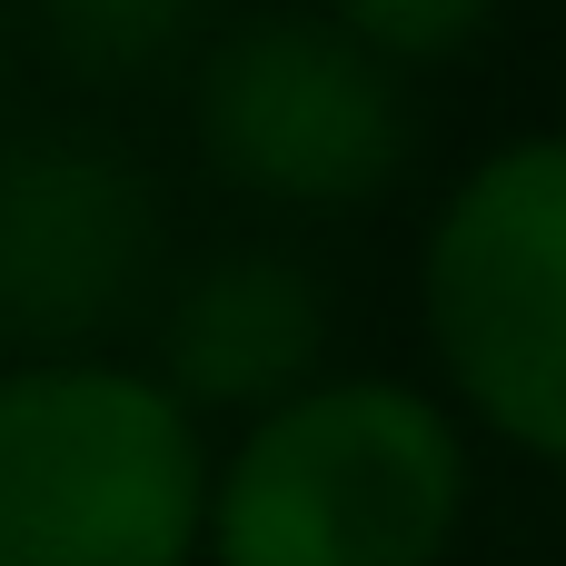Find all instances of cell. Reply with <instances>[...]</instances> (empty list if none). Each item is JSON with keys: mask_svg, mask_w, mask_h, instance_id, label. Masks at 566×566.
I'll use <instances>...</instances> for the list:
<instances>
[{"mask_svg": "<svg viewBox=\"0 0 566 566\" xmlns=\"http://www.w3.org/2000/svg\"><path fill=\"white\" fill-rule=\"evenodd\" d=\"M468 517V428L408 378H308L209 468L199 566H438Z\"/></svg>", "mask_w": 566, "mask_h": 566, "instance_id": "obj_1", "label": "cell"}, {"mask_svg": "<svg viewBox=\"0 0 566 566\" xmlns=\"http://www.w3.org/2000/svg\"><path fill=\"white\" fill-rule=\"evenodd\" d=\"M209 468V418H189L149 358L0 368V566H199Z\"/></svg>", "mask_w": 566, "mask_h": 566, "instance_id": "obj_2", "label": "cell"}, {"mask_svg": "<svg viewBox=\"0 0 566 566\" xmlns=\"http://www.w3.org/2000/svg\"><path fill=\"white\" fill-rule=\"evenodd\" d=\"M448 398L517 458L566 468V129L488 149L418 249Z\"/></svg>", "mask_w": 566, "mask_h": 566, "instance_id": "obj_3", "label": "cell"}, {"mask_svg": "<svg viewBox=\"0 0 566 566\" xmlns=\"http://www.w3.org/2000/svg\"><path fill=\"white\" fill-rule=\"evenodd\" d=\"M199 159L269 209H368L408 169V80L328 10H249L189 60Z\"/></svg>", "mask_w": 566, "mask_h": 566, "instance_id": "obj_4", "label": "cell"}, {"mask_svg": "<svg viewBox=\"0 0 566 566\" xmlns=\"http://www.w3.org/2000/svg\"><path fill=\"white\" fill-rule=\"evenodd\" d=\"M169 269V199L139 149L99 119L0 129V348L90 358L149 328Z\"/></svg>", "mask_w": 566, "mask_h": 566, "instance_id": "obj_5", "label": "cell"}, {"mask_svg": "<svg viewBox=\"0 0 566 566\" xmlns=\"http://www.w3.org/2000/svg\"><path fill=\"white\" fill-rule=\"evenodd\" d=\"M149 378L189 418H259L328 378V289L289 249L199 259L149 308Z\"/></svg>", "mask_w": 566, "mask_h": 566, "instance_id": "obj_6", "label": "cell"}, {"mask_svg": "<svg viewBox=\"0 0 566 566\" xmlns=\"http://www.w3.org/2000/svg\"><path fill=\"white\" fill-rule=\"evenodd\" d=\"M30 50L80 90H139L199 60L209 0H20Z\"/></svg>", "mask_w": 566, "mask_h": 566, "instance_id": "obj_7", "label": "cell"}, {"mask_svg": "<svg viewBox=\"0 0 566 566\" xmlns=\"http://www.w3.org/2000/svg\"><path fill=\"white\" fill-rule=\"evenodd\" d=\"M338 30H358L378 60H398V70H428V60H458L478 30H488V10L497 0H318Z\"/></svg>", "mask_w": 566, "mask_h": 566, "instance_id": "obj_8", "label": "cell"}, {"mask_svg": "<svg viewBox=\"0 0 566 566\" xmlns=\"http://www.w3.org/2000/svg\"><path fill=\"white\" fill-rule=\"evenodd\" d=\"M10 50H20V40H10V20H0V90H10Z\"/></svg>", "mask_w": 566, "mask_h": 566, "instance_id": "obj_9", "label": "cell"}]
</instances>
